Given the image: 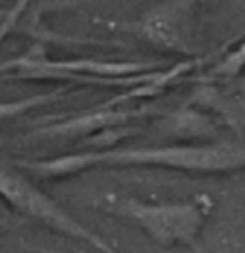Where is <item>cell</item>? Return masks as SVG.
Masks as SVG:
<instances>
[{"mask_svg":"<svg viewBox=\"0 0 245 253\" xmlns=\"http://www.w3.org/2000/svg\"><path fill=\"white\" fill-rule=\"evenodd\" d=\"M113 161L149 165L192 174H226L245 169V142L213 140L117 152Z\"/></svg>","mask_w":245,"mask_h":253,"instance_id":"obj_1","label":"cell"},{"mask_svg":"<svg viewBox=\"0 0 245 253\" xmlns=\"http://www.w3.org/2000/svg\"><path fill=\"white\" fill-rule=\"evenodd\" d=\"M28 3V0H19V2L16 3V7H14L12 10H9L5 16V19H3L2 22H0V40L5 36V33L9 31L10 28L14 26V22H16V19L19 17L21 10L24 9V5Z\"/></svg>","mask_w":245,"mask_h":253,"instance_id":"obj_7","label":"cell"},{"mask_svg":"<svg viewBox=\"0 0 245 253\" xmlns=\"http://www.w3.org/2000/svg\"><path fill=\"white\" fill-rule=\"evenodd\" d=\"M196 0H166L147 10L136 24L144 42L166 53L196 57L199 55L194 26Z\"/></svg>","mask_w":245,"mask_h":253,"instance_id":"obj_3","label":"cell"},{"mask_svg":"<svg viewBox=\"0 0 245 253\" xmlns=\"http://www.w3.org/2000/svg\"><path fill=\"white\" fill-rule=\"evenodd\" d=\"M221 122L214 115L204 113L200 108L194 105H185L170 113L163 122L165 132L177 140H187V142H207L216 139L220 133Z\"/></svg>","mask_w":245,"mask_h":253,"instance_id":"obj_4","label":"cell"},{"mask_svg":"<svg viewBox=\"0 0 245 253\" xmlns=\"http://www.w3.org/2000/svg\"><path fill=\"white\" fill-rule=\"evenodd\" d=\"M120 209L143 226L158 243L165 247L184 245L196 248L197 236L214 209V200L207 193H200L192 200L175 204H143L129 200L120 204Z\"/></svg>","mask_w":245,"mask_h":253,"instance_id":"obj_2","label":"cell"},{"mask_svg":"<svg viewBox=\"0 0 245 253\" xmlns=\"http://www.w3.org/2000/svg\"><path fill=\"white\" fill-rule=\"evenodd\" d=\"M245 70V40H242L237 48H233L232 51L221 57L220 60L211 67V70L207 72V79H235Z\"/></svg>","mask_w":245,"mask_h":253,"instance_id":"obj_6","label":"cell"},{"mask_svg":"<svg viewBox=\"0 0 245 253\" xmlns=\"http://www.w3.org/2000/svg\"><path fill=\"white\" fill-rule=\"evenodd\" d=\"M237 87H240V89H244V91H245V79L239 81V84H237Z\"/></svg>","mask_w":245,"mask_h":253,"instance_id":"obj_8","label":"cell"},{"mask_svg":"<svg viewBox=\"0 0 245 253\" xmlns=\"http://www.w3.org/2000/svg\"><path fill=\"white\" fill-rule=\"evenodd\" d=\"M189 105L204 108L221 124L230 125L235 130L245 128V101L230 92L218 91L214 85H199L189 99Z\"/></svg>","mask_w":245,"mask_h":253,"instance_id":"obj_5","label":"cell"},{"mask_svg":"<svg viewBox=\"0 0 245 253\" xmlns=\"http://www.w3.org/2000/svg\"><path fill=\"white\" fill-rule=\"evenodd\" d=\"M5 16H7V12H0V22L5 19Z\"/></svg>","mask_w":245,"mask_h":253,"instance_id":"obj_9","label":"cell"}]
</instances>
